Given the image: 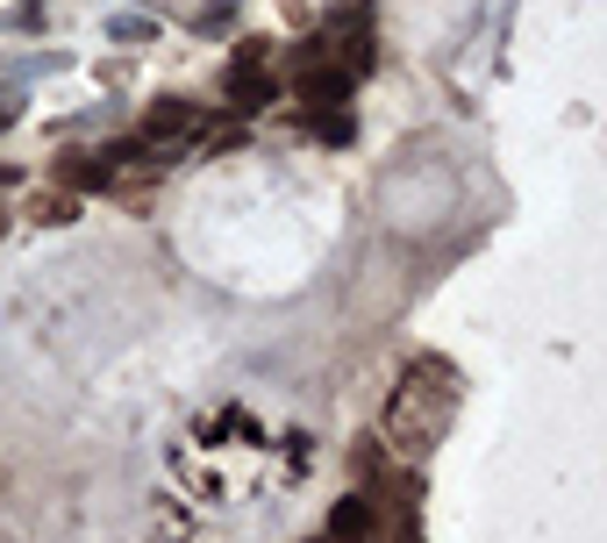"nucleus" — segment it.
Returning a JSON list of instances; mask_svg holds the SVG:
<instances>
[{
	"label": "nucleus",
	"instance_id": "f257e3e1",
	"mask_svg": "<svg viewBox=\"0 0 607 543\" xmlns=\"http://www.w3.org/2000/svg\"><path fill=\"white\" fill-rule=\"evenodd\" d=\"M450 407H458V386H450V372L422 358V365H407L401 394H393V407H386V436H393L401 450H429L436 436H444Z\"/></svg>",
	"mask_w": 607,
	"mask_h": 543
},
{
	"label": "nucleus",
	"instance_id": "f03ea898",
	"mask_svg": "<svg viewBox=\"0 0 607 543\" xmlns=\"http://www.w3.org/2000/svg\"><path fill=\"white\" fill-rule=\"evenodd\" d=\"M193 129H201V108H193V100H150L143 143H172V136H193Z\"/></svg>",
	"mask_w": 607,
	"mask_h": 543
},
{
	"label": "nucleus",
	"instance_id": "7ed1b4c3",
	"mask_svg": "<svg viewBox=\"0 0 607 543\" xmlns=\"http://www.w3.org/2000/svg\"><path fill=\"white\" fill-rule=\"evenodd\" d=\"M343 94H351V79H343L337 65H300V100H308V115L343 108Z\"/></svg>",
	"mask_w": 607,
	"mask_h": 543
},
{
	"label": "nucleus",
	"instance_id": "20e7f679",
	"mask_svg": "<svg viewBox=\"0 0 607 543\" xmlns=\"http://www.w3.org/2000/svg\"><path fill=\"white\" fill-rule=\"evenodd\" d=\"M271 100H279V86H271L265 65H236L230 72V108L236 115H257V108H271Z\"/></svg>",
	"mask_w": 607,
	"mask_h": 543
},
{
	"label": "nucleus",
	"instance_id": "39448f33",
	"mask_svg": "<svg viewBox=\"0 0 607 543\" xmlns=\"http://www.w3.org/2000/svg\"><path fill=\"white\" fill-rule=\"evenodd\" d=\"M372 522H379V508L364 501V493H351V501L329 508V543H364V536H372Z\"/></svg>",
	"mask_w": 607,
	"mask_h": 543
},
{
	"label": "nucleus",
	"instance_id": "423d86ee",
	"mask_svg": "<svg viewBox=\"0 0 607 543\" xmlns=\"http://www.w3.org/2000/svg\"><path fill=\"white\" fill-rule=\"evenodd\" d=\"M108 172H115L108 158H65V164H57V179H65L72 193H86V187H108Z\"/></svg>",
	"mask_w": 607,
	"mask_h": 543
},
{
	"label": "nucleus",
	"instance_id": "0eeeda50",
	"mask_svg": "<svg viewBox=\"0 0 607 543\" xmlns=\"http://www.w3.org/2000/svg\"><path fill=\"white\" fill-rule=\"evenodd\" d=\"M72 215H79L72 193H36V201H29V222H43V230H57V222H72Z\"/></svg>",
	"mask_w": 607,
	"mask_h": 543
},
{
	"label": "nucleus",
	"instance_id": "6e6552de",
	"mask_svg": "<svg viewBox=\"0 0 607 543\" xmlns=\"http://www.w3.org/2000/svg\"><path fill=\"white\" fill-rule=\"evenodd\" d=\"M315 136H322V143H351V115H343V108H329V115H315Z\"/></svg>",
	"mask_w": 607,
	"mask_h": 543
},
{
	"label": "nucleus",
	"instance_id": "1a4fd4ad",
	"mask_svg": "<svg viewBox=\"0 0 607 543\" xmlns=\"http://www.w3.org/2000/svg\"><path fill=\"white\" fill-rule=\"evenodd\" d=\"M14 179H22V172H14V164H0V193H8V187H14Z\"/></svg>",
	"mask_w": 607,
	"mask_h": 543
},
{
	"label": "nucleus",
	"instance_id": "9d476101",
	"mask_svg": "<svg viewBox=\"0 0 607 543\" xmlns=\"http://www.w3.org/2000/svg\"><path fill=\"white\" fill-rule=\"evenodd\" d=\"M14 123V100H0V129H8Z\"/></svg>",
	"mask_w": 607,
	"mask_h": 543
}]
</instances>
